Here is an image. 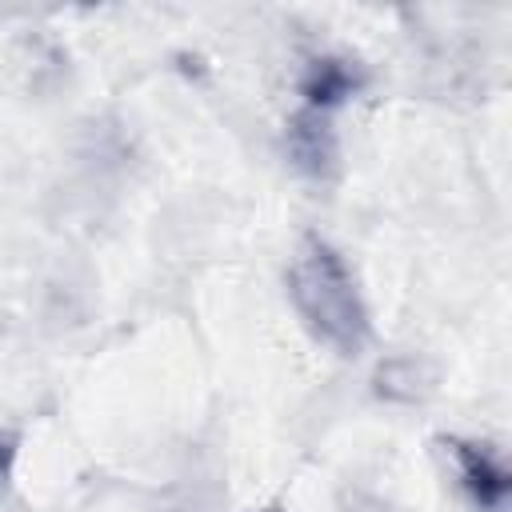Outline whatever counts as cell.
Here are the masks:
<instances>
[{
    "label": "cell",
    "mask_w": 512,
    "mask_h": 512,
    "mask_svg": "<svg viewBox=\"0 0 512 512\" xmlns=\"http://www.w3.org/2000/svg\"><path fill=\"white\" fill-rule=\"evenodd\" d=\"M268 512H280V508H268Z\"/></svg>",
    "instance_id": "obj_6"
},
{
    "label": "cell",
    "mask_w": 512,
    "mask_h": 512,
    "mask_svg": "<svg viewBox=\"0 0 512 512\" xmlns=\"http://www.w3.org/2000/svg\"><path fill=\"white\" fill-rule=\"evenodd\" d=\"M16 448H20V436H16V432H8V428H0V496H4V492H8V484H12Z\"/></svg>",
    "instance_id": "obj_5"
},
{
    "label": "cell",
    "mask_w": 512,
    "mask_h": 512,
    "mask_svg": "<svg viewBox=\"0 0 512 512\" xmlns=\"http://www.w3.org/2000/svg\"><path fill=\"white\" fill-rule=\"evenodd\" d=\"M288 296L300 320L312 328L316 340L336 348L340 356H356L368 344V312L356 292V280L344 256L320 240L304 236L292 264H288Z\"/></svg>",
    "instance_id": "obj_1"
},
{
    "label": "cell",
    "mask_w": 512,
    "mask_h": 512,
    "mask_svg": "<svg viewBox=\"0 0 512 512\" xmlns=\"http://www.w3.org/2000/svg\"><path fill=\"white\" fill-rule=\"evenodd\" d=\"M364 88V68L348 56H316L300 80L304 108L332 116L340 104H348Z\"/></svg>",
    "instance_id": "obj_4"
},
{
    "label": "cell",
    "mask_w": 512,
    "mask_h": 512,
    "mask_svg": "<svg viewBox=\"0 0 512 512\" xmlns=\"http://www.w3.org/2000/svg\"><path fill=\"white\" fill-rule=\"evenodd\" d=\"M284 144H288L292 164L312 180H328L340 164V144H336V132H332V116H324V112L300 108L284 128Z\"/></svg>",
    "instance_id": "obj_3"
},
{
    "label": "cell",
    "mask_w": 512,
    "mask_h": 512,
    "mask_svg": "<svg viewBox=\"0 0 512 512\" xmlns=\"http://www.w3.org/2000/svg\"><path fill=\"white\" fill-rule=\"evenodd\" d=\"M452 472H456V484L460 492L468 496V504L476 512H508V468L504 460L484 448V444H472V440H460V436H444L440 440Z\"/></svg>",
    "instance_id": "obj_2"
}]
</instances>
